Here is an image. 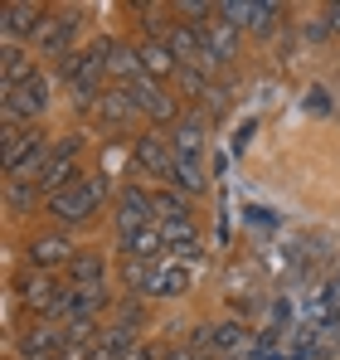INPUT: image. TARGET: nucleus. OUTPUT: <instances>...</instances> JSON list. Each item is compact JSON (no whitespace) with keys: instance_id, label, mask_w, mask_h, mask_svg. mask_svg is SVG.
<instances>
[{"instance_id":"nucleus-1","label":"nucleus","mask_w":340,"mask_h":360,"mask_svg":"<svg viewBox=\"0 0 340 360\" xmlns=\"http://www.w3.org/2000/svg\"><path fill=\"white\" fill-rule=\"evenodd\" d=\"M58 83H63V93H68V103L78 112H93V103L107 93V39L68 54L58 63Z\"/></svg>"},{"instance_id":"nucleus-2","label":"nucleus","mask_w":340,"mask_h":360,"mask_svg":"<svg viewBox=\"0 0 340 360\" xmlns=\"http://www.w3.org/2000/svg\"><path fill=\"white\" fill-rule=\"evenodd\" d=\"M49 136L44 127H0V161L5 180H39L49 166Z\"/></svg>"},{"instance_id":"nucleus-3","label":"nucleus","mask_w":340,"mask_h":360,"mask_svg":"<svg viewBox=\"0 0 340 360\" xmlns=\"http://www.w3.org/2000/svg\"><path fill=\"white\" fill-rule=\"evenodd\" d=\"M103 200H107V180L103 176H78L68 190L49 195V214H54L58 224H88V219L103 210Z\"/></svg>"},{"instance_id":"nucleus-4","label":"nucleus","mask_w":340,"mask_h":360,"mask_svg":"<svg viewBox=\"0 0 340 360\" xmlns=\"http://www.w3.org/2000/svg\"><path fill=\"white\" fill-rule=\"evenodd\" d=\"M78 34H83V15L78 10H68V5H58L44 15V25H39V34H34V54L39 59H54L63 63L68 54H78Z\"/></svg>"},{"instance_id":"nucleus-5","label":"nucleus","mask_w":340,"mask_h":360,"mask_svg":"<svg viewBox=\"0 0 340 360\" xmlns=\"http://www.w3.org/2000/svg\"><path fill=\"white\" fill-rule=\"evenodd\" d=\"M10 346H15V360H58L68 351V326H58V321H30L25 331L10 336Z\"/></svg>"},{"instance_id":"nucleus-6","label":"nucleus","mask_w":340,"mask_h":360,"mask_svg":"<svg viewBox=\"0 0 340 360\" xmlns=\"http://www.w3.org/2000/svg\"><path fill=\"white\" fill-rule=\"evenodd\" d=\"M282 15H287L282 5H263V0H219V20H228L243 34H258V39L277 34Z\"/></svg>"},{"instance_id":"nucleus-7","label":"nucleus","mask_w":340,"mask_h":360,"mask_svg":"<svg viewBox=\"0 0 340 360\" xmlns=\"http://www.w3.org/2000/svg\"><path fill=\"white\" fill-rule=\"evenodd\" d=\"M58 297H63V283H54V273H20L15 278V288H10V302H20L25 311H34L39 321H49L54 316Z\"/></svg>"},{"instance_id":"nucleus-8","label":"nucleus","mask_w":340,"mask_h":360,"mask_svg":"<svg viewBox=\"0 0 340 360\" xmlns=\"http://www.w3.org/2000/svg\"><path fill=\"white\" fill-rule=\"evenodd\" d=\"M44 15L49 10L34 5V0H5L0 5V44H34Z\"/></svg>"},{"instance_id":"nucleus-9","label":"nucleus","mask_w":340,"mask_h":360,"mask_svg":"<svg viewBox=\"0 0 340 360\" xmlns=\"http://www.w3.org/2000/svg\"><path fill=\"white\" fill-rule=\"evenodd\" d=\"M112 302V292L107 288H78V283H63V297H58L54 316L49 321H58V326H73V321H98V311Z\"/></svg>"},{"instance_id":"nucleus-10","label":"nucleus","mask_w":340,"mask_h":360,"mask_svg":"<svg viewBox=\"0 0 340 360\" xmlns=\"http://www.w3.org/2000/svg\"><path fill=\"white\" fill-rule=\"evenodd\" d=\"M78 151H83V136H58L54 141L49 166H44V176H39V190H44V195H58V190H68L73 180L83 176V171H78Z\"/></svg>"},{"instance_id":"nucleus-11","label":"nucleus","mask_w":340,"mask_h":360,"mask_svg":"<svg viewBox=\"0 0 340 360\" xmlns=\"http://www.w3.org/2000/svg\"><path fill=\"white\" fill-rule=\"evenodd\" d=\"M131 166L151 180H175V146H170V136H156V131L136 136L131 141Z\"/></svg>"},{"instance_id":"nucleus-12","label":"nucleus","mask_w":340,"mask_h":360,"mask_svg":"<svg viewBox=\"0 0 340 360\" xmlns=\"http://www.w3.org/2000/svg\"><path fill=\"white\" fill-rule=\"evenodd\" d=\"M146 224H161V214H156V190L126 185V190L117 195V234H131V229H146Z\"/></svg>"},{"instance_id":"nucleus-13","label":"nucleus","mask_w":340,"mask_h":360,"mask_svg":"<svg viewBox=\"0 0 340 360\" xmlns=\"http://www.w3.org/2000/svg\"><path fill=\"white\" fill-rule=\"evenodd\" d=\"M73 258H78V248L63 234H39V239L25 243V268L30 273H54V268H68Z\"/></svg>"},{"instance_id":"nucleus-14","label":"nucleus","mask_w":340,"mask_h":360,"mask_svg":"<svg viewBox=\"0 0 340 360\" xmlns=\"http://www.w3.org/2000/svg\"><path fill=\"white\" fill-rule=\"evenodd\" d=\"M126 93L136 98L141 117H151V122H180V98H170V93L161 88V83H156V78H136Z\"/></svg>"},{"instance_id":"nucleus-15","label":"nucleus","mask_w":340,"mask_h":360,"mask_svg":"<svg viewBox=\"0 0 340 360\" xmlns=\"http://www.w3.org/2000/svg\"><path fill=\"white\" fill-rule=\"evenodd\" d=\"M170 146H175V166H204V117L200 112L180 117L170 131Z\"/></svg>"},{"instance_id":"nucleus-16","label":"nucleus","mask_w":340,"mask_h":360,"mask_svg":"<svg viewBox=\"0 0 340 360\" xmlns=\"http://www.w3.org/2000/svg\"><path fill=\"white\" fill-rule=\"evenodd\" d=\"M161 234H166V258H175V263H185V268H195V263L204 258L195 219H166V224H161Z\"/></svg>"},{"instance_id":"nucleus-17","label":"nucleus","mask_w":340,"mask_h":360,"mask_svg":"<svg viewBox=\"0 0 340 360\" xmlns=\"http://www.w3.org/2000/svg\"><path fill=\"white\" fill-rule=\"evenodd\" d=\"M93 117L103 122V127H112V131H122V127H131V122L141 117V108H136V98L126 88H112L107 83V93L93 103Z\"/></svg>"},{"instance_id":"nucleus-18","label":"nucleus","mask_w":340,"mask_h":360,"mask_svg":"<svg viewBox=\"0 0 340 360\" xmlns=\"http://www.w3.org/2000/svg\"><path fill=\"white\" fill-rule=\"evenodd\" d=\"M34 73H39V63H34V49L30 44H0V83L5 88H20Z\"/></svg>"},{"instance_id":"nucleus-19","label":"nucleus","mask_w":340,"mask_h":360,"mask_svg":"<svg viewBox=\"0 0 340 360\" xmlns=\"http://www.w3.org/2000/svg\"><path fill=\"white\" fill-rule=\"evenodd\" d=\"M190 278H195V268H185V263H175V258H161L156 263V278H151V297H185L190 292Z\"/></svg>"},{"instance_id":"nucleus-20","label":"nucleus","mask_w":340,"mask_h":360,"mask_svg":"<svg viewBox=\"0 0 340 360\" xmlns=\"http://www.w3.org/2000/svg\"><path fill=\"white\" fill-rule=\"evenodd\" d=\"M122 253H126V258H141V263H161V258H166V234H161V224H146V229L122 234Z\"/></svg>"},{"instance_id":"nucleus-21","label":"nucleus","mask_w":340,"mask_h":360,"mask_svg":"<svg viewBox=\"0 0 340 360\" xmlns=\"http://www.w3.org/2000/svg\"><path fill=\"white\" fill-rule=\"evenodd\" d=\"M136 59H141V68H146V78H170V73H180V59L170 54V44L166 39H141L136 44Z\"/></svg>"},{"instance_id":"nucleus-22","label":"nucleus","mask_w":340,"mask_h":360,"mask_svg":"<svg viewBox=\"0 0 340 360\" xmlns=\"http://www.w3.org/2000/svg\"><path fill=\"white\" fill-rule=\"evenodd\" d=\"M68 283L78 288H107V258L93 248H78V258L68 263Z\"/></svg>"},{"instance_id":"nucleus-23","label":"nucleus","mask_w":340,"mask_h":360,"mask_svg":"<svg viewBox=\"0 0 340 360\" xmlns=\"http://www.w3.org/2000/svg\"><path fill=\"white\" fill-rule=\"evenodd\" d=\"M214 331V356H228V360H243L248 356V326L238 321V316H228V321H219V326H209Z\"/></svg>"},{"instance_id":"nucleus-24","label":"nucleus","mask_w":340,"mask_h":360,"mask_svg":"<svg viewBox=\"0 0 340 360\" xmlns=\"http://www.w3.org/2000/svg\"><path fill=\"white\" fill-rule=\"evenodd\" d=\"M238 34H243V30H233L228 20H209V25H204V44H209V54L219 63L238 59Z\"/></svg>"},{"instance_id":"nucleus-25","label":"nucleus","mask_w":340,"mask_h":360,"mask_svg":"<svg viewBox=\"0 0 340 360\" xmlns=\"http://www.w3.org/2000/svg\"><path fill=\"white\" fill-rule=\"evenodd\" d=\"M39 195H44L39 180H5V205H10L15 214H20V210H34Z\"/></svg>"},{"instance_id":"nucleus-26","label":"nucleus","mask_w":340,"mask_h":360,"mask_svg":"<svg viewBox=\"0 0 340 360\" xmlns=\"http://www.w3.org/2000/svg\"><path fill=\"white\" fill-rule=\"evenodd\" d=\"M156 214H161V224H166V219H190V195H180V190H156Z\"/></svg>"},{"instance_id":"nucleus-27","label":"nucleus","mask_w":340,"mask_h":360,"mask_svg":"<svg viewBox=\"0 0 340 360\" xmlns=\"http://www.w3.org/2000/svg\"><path fill=\"white\" fill-rule=\"evenodd\" d=\"M141 321H146V307H141V297H126L122 307H117V326H131V331H141Z\"/></svg>"},{"instance_id":"nucleus-28","label":"nucleus","mask_w":340,"mask_h":360,"mask_svg":"<svg viewBox=\"0 0 340 360\" xmlns=\"http://www.w3.org/2000/svg\"><path fill=\"white\" fill-rule=\"evenodd\" d=\"M122 360H166V351H161V346H151V341H136Z\"/></svg>"},{"instance_id":"nucleus-29","label":"nucleus","mask_w":340,"mask_h":360,"mask_svg":"<svg viewBox=\"0 0 340 360\" xmlns=\"http://www.w3.org/2000/svg\"><path fill=\"white\" fill-rule=\"evenodd\" d=\"M166 360H209V356H204V351H195L190 341H180V346H170V351H166Z\"/></svg>"},{"instance_id":"nucleus-30","label":"nucleus","mask_w":340,"mask_h":360,"mask_svg":"<svg viewBox=\"0 0 340 360\" xmlns=\"http://www.w3.org/2000/svg\"><path fill=\"white\" fill-rule=\"evenodd\" d=\"M326 25H331V34H340V5H331V10H326Z\"/></svg>"}]
</instances>
